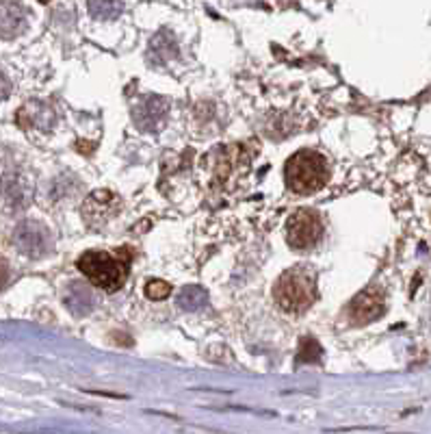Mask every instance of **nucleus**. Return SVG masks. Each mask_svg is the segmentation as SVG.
I'll list each match as a JSON object with an SVG mask.
<instances>
[{
  "instance_id": "obj_1",
  "label": "nucleus",
  "mask_w": 431,
  "mask_h": 434,
  "mask_svg": "<svg viewBox=\"0 0 431 434\" xmlns=\"http://www.w3.org/2000/svg\"><path fill=\"white\" fill-rule=\"evenodd\" d=\"M286 185L295 194H315L319 191L329 176L325 157L315 150H301L293 154L286 163Z\"/></svg>"
},
{
  "instance_id": "obj_2",
  "label": "nucleus",
  "mask_w": 431,
  "mask_h": 434,
  "mask_svg": "<svg viewBox=\"0 0 431 434\" xmlns=\"http://www.w3.org/2000/svg\"><path fill=\"white\" fill-rule=\"evenodd\" d=\"M78 270L84 274L92 285L104 291H117L128 272V254L124 258H117L109 252H96L89 250L78 258Z\"/></svg>"
},
{
  "instance_id": "obj_3",
  "label": "nucleus",
  "mask_w": 431,
  "mask_h": 434,
  "mask_svg": "<svg viewBox=\"0 0 431 434\" xmlns=\"http://www.w3.org/2000/svg\"><path fill=\"white\" fill-rule=\"evenodd\" d=\"M275 300L288 313H304L317 300V285H315L312 276H308L306 272L290 270V272L282 274V278L278 280Z\"/></svg>"
},
{
  "instance_id": "obj_4",
  "label": "nucleus",
  "mask_w": 431,
  "mask_h": 434,
  "mask_svg": "<svg viewBox=\"0 0 431 434\" xmlns=\"http://www.w3.org/2000/svg\"><path fill=\"white\" fill-rule=\"evenodd\" d=\"M323 237V222L319 213L310 208L295 211L286 222V239L295 250H306L319 243Z\"/></svg>"
},
{
  "instance_id": "obj_5",
  "label": "nucleus",
  "mask_w": 431,
  "mask_h": 434,
  "mask_svg": "<svg viewBox=\"0 0 431 434\" xmlns=\"http://www.w3.org/2000/svg\"><path fill=\"white\" fill-rule=\"evenodd\" d=\"M121 208V200L107 191V189H100V191H94L84 198L82 202V220L87 222V226L92 228H102L111 217H115Z\"/></svg>"
},
{
  "instance_id": "obj_6",
  "label": "nucleus",
  "mask_w": 431,
  "mask_h": 434,
  "mask_svg": "<svg viewBox=\"0 0 431 434\" xmlns=\"http://www.w3.org/2000/svg\"><path fill=\"white\" fill-rule=\"evenodd\" d=\"M169 113V100L160 96H143L133 107V122L143 133H158Z\"/></svg>"
},
{
  "instance_id": "obj_7",
  "label": "nucleus",
  "mask_w": 431,
  "mask_h": 434,
  "mask_svg": "<svg viewBox=\"0 0 431 434\" xmlns=\"http://www.w3.org/2000/svg\"><path fill=\"white\" fill-rule=\"evenodd\" d=\"M13 239H16L18 250L28 256H44L53 250V237H50L48 228L37 222L20 224Z\"/></svg>"
},
{
  "instance_id": "obj_8",
  "label": "nucleus",
  "mask_w": 431,
  "mask_h": 434,
  "mask_svg": "<svg viewBox=\"0 0 431 434\" xmlns=\"http://www.w3.org/2000/svg\"><path fill=\"white\" fill-rule=\"evenodd\" d=\"M383 313V297L375 289H366L358 293L349 304V319L354 324H371Z\"/></svg>"
},
{
  "instance_id": "obj_9",
  "label": "nucleus",
  "mask_w": 431,
  "mask_h": 434,
  "mask_svg": "<svg viewBox=\"0 0 431 434\" xmlns=\"http://www.w3.org/2000/svg\"><path fill=\"white\" fill-rule=\"evenodd\" d=\"M63 300H65V307L76 317H84L96 309V295L84 282H70L65 287Z\"/></svg>"
},
{
  "instance_id": "obj_10",
  "label": "nucleus",
  "mask_w": 431,
  "mask_h": 434,
  "mask_svg": "<svg viewBox=\"0 0 431 434\" xmlns=\"http://www.w3.org/2000/svg\"><path fill=\"white\" fill-rule=\"evenodd\" d=\"M28 24V14L24 7H20L18 3H7L0 5V37L3 39H11L16 35H20Z\"/></svg>"
},
{
  "instance_id": "obj_11",
  "label": "nucleus",
  "mask_w": 431,
  "mask_h": 434,
  "mask_svg": "<svg viewBox=\"0 0 431 434\" xmlns=\"http://www.w3.org/2000/svg\"><path fill=\"white\" fill-rule=\"evenodd\" d=\"M176 55H178V43H176V37L169 31H160L152 37L150 46H148V61L152 65H165Z\"/></svg>"
},
{
  "instance_id": "obj_12",
  "label": "nucleus",
  "mask_w": 431,
  "mask_h": 434,
  "mask_svg": "<svg viewBox=\"0 0 431 434\" xmlns=\"http://www.w3.org/2000/svg\"><path fill=\"white\" fill-rule=\"evenodd\" d=\"M208 302V293L202 289V287H185L180 293H178V307L187 313H195V311H202Z\"/></svg>"
},
{
  "instance_id": "obj_13",
  "label": "nucleus",
  "mask_w": 431,
  "mask_h": 434,
  "mask_svg": "<svg viewBox=\"0 0 431 434\" xmlns=\"http://www.w3.org/2000/svg\"><path fill=\"white\" fill-rule=\"evenodd\" d=\"M89 14L96 18V20H102V22H109V20H115L121 16L124 11V3L121 0H89Z\"/></svg>"
},
{
  "instance_id": "obj_14",
  "label": "nucleus",
  "mask_w": 431,
  "mask_h": 434,
  "mask_svg": "<svg viewBox=\"0 0 431 434\" xmlns=\"http://www.w3.org/2000/svg\"><path fill=\"white\" fill-rule=\"evenodd\" d=\"M169 291H171V287H169L165 280H150V282L146 285V295H148L150 300H154V302L165 300V297L169 295Z\"/></svg>"
},
{
  "instance_id": "obj_15",
  "label": "nucleus",
  "mask_w": 431,
  "mask_h": 434,
  "mask_svg": "<svg viewBox=\"0 0 431 434\" xmlns=\"http://www.w3.org/2000/svg\"><path fill=\"white\" fill-rule=\"evenodd\" d=\"M7 280H9V268L5 260H0V289L7 285Z\"/></svg>"
},
{
  "instance_id": "obj_16",
  "label": "nucleus",
  "mask_w": 431,
  "mask_h": 434,
  "mask_svg": "<svg viewBox=\"0 0 431 434\" xmlns=\"http://www.w3.org/2000/svg\"><path fill=\"white\" fill-rule=\"evenodd\" d=\"M39 3H50V0H39Z\"/></svg>"
}]
</instances>
